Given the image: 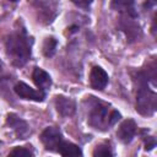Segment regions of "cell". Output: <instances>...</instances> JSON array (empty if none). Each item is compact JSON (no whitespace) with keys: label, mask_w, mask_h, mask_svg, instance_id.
Segmentation results:
<instances>
[{"label":"cell","mask_w":157,"mask_h":157,"mask_svg":"<svg viewBox=\"0 0 157 157\" xmlns=\"http://www.w3.org/2000/svg\"><path fill=\"white\" fill-rule=\"evenodd\" d=\"M93 156L94 157H110V156H113V151H112V148H110L109 145L101 144V145H98L94 148Z\"/></svg>","instance_id":"5bb4252c"},{"label":"cell","mask_w":157,"mask_h":157,"mask_svg":"<svg viewBox=\"0 0 157 157\" xmlns=\"http://www.w3.org/2000/svg\"><path fill=\"white\" fill-rule=\"evenodd\" d=\"M40 141L48 151L58 152V148L64 140H63L61 131L58 128L49 126V128H45L40 134Z\"/></svg>","instance_id":"277c9868"},{"label":"cell","mask_w":157,"mask_h":157,"mask_svg":"<svg viewBox=\"0 0 157 157\" xmlns=\"http://www.w3.org/2000/svg\"><path fill=\"white\" fill-rule=\"evenodd\" d=\"M120 119V114L102 102H96L88 115V124L97 130H107Z\"/></svg>","instance_id":"7a4b0ae2"},{"label":"cell","mask_w":157,"mask_h":157,"mask_svg":"<svg viewBox=\"0 0 157 157\" xmlns=\"http://www.w3.org/2000/svg\"><path fill=\"white\" fill-rule=\"evenodd\" d=\"M71 1H72L77 7H81V9H88L93 0H71Z\"/></svg>","instance_id":"2e32d148"},{"label":"cell","mask_w":157,"mask_h":157,"mask_svg":"<svg viewBox=\"0 0 157 157\" xmlns=\"http://www.w3.org/2000/svg\"><path fill=\"white\" fill-rule=\"evenodd\" d=\"M108 83V74L101 66H93L90 74V85L94 90H103Z\"/></svg>","instance_id":"52a82bcc"},{"label":"cell","mask_w":157,"mask_h":157,"mask_svg":"<svg viewBox=\"0 0 157 157\" xmlns=\"http://www.w3.org/2000/svg\"><path fill=\"white\" fill-rule=\"evenodd\" d=\"M15 92L17 93V96H20L23 99H31V101H36V102H42L45 98V93L42 90H33L28 85H26L25 82H18L15 86Z\"/></svg>","instance_id":"8992f818"},{"label":"cell","mask_w":157,"mask_h":157,"mask_svg":"<svg viewBox=\"0 0 157 157\" xmlns=\"http://www.w3.org/2000/svg\"><path fill=\"white\" fill-rule=\"evenodd\" d=\"M0 70H1V63H0Z\"/></svg>","instance_id":"d6986e66"},{"label":"cell","mask_w":157,"mask_h":157,"mask_svg":"<svg viewBox=\"0 0 157 157\" xmlns=\"http://www.w3.org/2000/svg\"><path fill=\"white\" fill-rule=\"evenodd\" d=\"M56 44H58V42H56L55 38H53V37L45 38V40L43 43V53H44V55L48 56V58L53 56L54 53H55V49H56Z\"/></svg>","instance_id":"4fadbf2b"},{"label":"cell","mask_w":157,"mask_h":157,"mask_svg":"<svg viewBox=\"0 0 157 157\" xmlns=\"http://www.w3.org/2000/svg\"><path fill=\"white\" fill-rule=\"evenodd\" d=\"M58 152L61 156H82L81 148L77 145L67 142V141H63L61 142V145L58 148Z\"/></svg>","instance_id":"7c38bea8"},{"label":"cell","mask_w":157,"mask_h":157,"mask_svg":"<svg viewBox=\"0 0 157 157\" xmlns=\"http://www.w3.org/2000/svg\"><path fill=\"white\" fill-rule=\"evenodd\" d=\"M6 124L13 130L17 139H26L31 134V130H29V126L27 125V123L13 113L7 115Z\"/></svg>","instance_id":"5b68a950"},{"label":"cell","mask_w":157,"mask_h":157,"mask_svg":"<svg viewBox=\"0 0 157 157\" xmlns=\"http://www.w3.org/2000/svg\"><path fill=\"white\" fill-rule=\"evenodd\" d=\"M9 156H13V157H28V156H33V151L31 148L27 147H15Z\"/></svg>","instance_id":"9a60e30c"},{"label":"cell","mask_w":157,"mask_h":157,"mask_svg":"<svg viewBox=\"0 0 157 157\" xmlns=\"http://www.w3.org/2000/svg\"><path fill=\"white\" fill-rule=\"evenodd\" d=\"M112 7L119 12H124L128 16H135L134 0H112Z\"/></svg>","instance_id":"8fae6325"},{"label":"cell","mask_w":157,"mask_h":157,"mask_svg":"<svg viewBox=\"0 0 157 157\" xmlns=\"http://www.w3.org/2000/svg\"><path fill=\"white\" fill-rule=\"evenodd\" d=\"M32 78H33V82L36 83V86L42 91L49 88L52 85V78H50L49 74L40 67H34Z\"/></svg>","instance_id":"30bf717a"},{"label":"cell","mask_w":157,"mask_h":157,"mask_svg":"<svg viewBox=\"0 0 157 157\" xmlns=\"http://www.w3.org/2000/svg\"><path fill=\"white\" fill-rule=\"evenodd\" d=\"M155 4H156V0H147L146 2H145V7H147V9H150L151 6H155Z\"/></svg>","instance_id":"e0dca14e"},{"label":"cell","mask_w":157,"mask_h":157,"mask_svg":"<svg viewBox=\"0 0 157 157\" xmlns=\"http://www.w3.org/2000/svg\"><path fill=\"white\" fill-rule=\"evenodd\" d=\"M32 39L28 38L26 32L16 31L11 33L5 40L6 54L16 66H23L31 58Z\"/></svg>","instance_id":"6da1fadb"},{"label":"cell","mask_w":157,"mask_h":157,"mask_svg":"<svg viewBox=\"0 0 157 157\" xmlns=\"http://www.w3.org/2000/svg\"><path fill=\"white\" fill-rule=\"evenodd\" d=\"M136 110L142 115H151L156 110V94L147 87V78L145 75H139Z\"/></svg>","instance_id":"3957f363"},{"label":"cell","mask_w":157,"mask_h":157,"mask_svg":"<svg viewBox=\"0 0 157 157\" xmlns=\"http://www.w3.org/2000/svg\"><path fill=\"white\" fill-rule=\"evenodd\" d=\"M55 107L60 115L63 117H71L76 110L75 102L65 96H56L55 97Z\"/></svg>","instance_id":"9c48e42d"},{"label":"cell","mask_w":157,"mask_h":157,"mask_svg":"<svg viewBox=\"0 0 157 157\" xmlns=\"http://www.w3.org/2000/svg\"><path fill=\"white\" fill-rule=\"evenodd\" d=\"M135 132H136L135 121L132 119H126L120 124V126L117 131V136L121 142L129 144L132 140V137L135 136Z\"/></svg>","instance_id":"ba28073f"},{"label":"cell","mask_w":157,"mask_h":157,"mask_svg":"<svg viewBox=\"0 0 157 157\" xmlns=\"http://www.w3.org/2000/svg\"><path fill=\"white\" fill-rule=\"evenodd\" d=\"M10 1H12V2H16V1H18V0H10Z\"/></svg>","instance_id":"ac0fdd59"}]
</instances>
